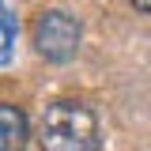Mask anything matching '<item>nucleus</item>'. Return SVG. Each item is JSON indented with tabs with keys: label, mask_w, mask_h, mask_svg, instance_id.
<instances>
[{
	"label": "nucleus",
	"mask_w": 151,
	"mask_h": 151,
	"mask_svg": "<svg viewBox=\"0 0 151 151\" xmlns=\"http://www.w3.org/2000/svg\"><path fill=\"white\" fill-rule=\"evenodd\" d=\"M38 144H42V151H102V136H98L94 113L83 102L60 98L42 113Z\"/></svg>",
	"instance_id": "obj_1"
},
{
	"label": "nucleus",
	"mask_w": 151,
	"mask_h": 151,
	"mask_svg": "<svg viewBox=\"0 0 151 151\" xmlns=\"http://www.w3.org/2000/svg\"><path fill=\"white\" fill-rule=\"evenodd\" d=\"M34 49L53 64L72 60L79 49V23L68 12H45L34 23Z\"/></svg>",
	"instance_id": "obj_2"
},
{
	"label": "nucleus",
	"mask_w": 151,
	"mask_h": 151,
	"mask_svg": "<svg viewBox=\"0 0 151 151\" xmlns=\"http://www.w3.org/2000/svg\"><path fill=\"white\" fill-rule=\"evenodd\" d=\"M23 144H27V113L12 102H0V151H23Z\"/></svg>",
	"instance_id": "obj_3"
},
{
	"label": "nucleus",
	"mask_w": 151,
	"mask_h": 151,
	"mask_svg": "<svg viewBox=\"0 0 151 151\" xmlns=\"http://www.w3.org/2000/svg\"><path fill=\"white\" fill-rule=\"evenodd\" d=\"M15 38H19L15 8L0 0V64H8V60H12V53H15Z\"/></svg>",
	"instance_id": "obj_4"
},
{
	"label": "nucleus",
	"mask_w": 151,
	"mask_h": 151,
	"mask_svg": "<svg viewBox=\"0 0 151 151\" xmlns=\"http://www.w3.org/2000/svg\"><path fill=\"white\" fill-rule=\"evenodd\" d=\"M136 12H147L151 15V0H136Z\"/></svg>",
	"instance_id": "obj_5"
}]
</instances>
